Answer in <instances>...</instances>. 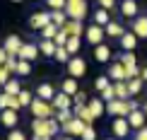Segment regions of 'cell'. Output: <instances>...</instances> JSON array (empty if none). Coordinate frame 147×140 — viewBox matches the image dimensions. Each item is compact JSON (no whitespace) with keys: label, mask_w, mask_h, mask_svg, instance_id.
Returning a JSON list of instances; mask_svg holds the SVG:
<instances>
[{"label":"cell","mask_w":147,"mask_h":140,"mask_svg":"<svg viewBox=\"0 0 147 140\" xmlns=\"http://www.w3.org/2000/svg\"><path fill=\"white\" fill-rule=\"evenodd\" d=\"M84 24L82 22H75V20H68V24L63 27V32L68 34V36H84Z\"/></svg>","instance_id":"cell-20"},{"label":"cell","mask_w":147,"mask_h":140,"mask_svg":"<svg viewBox=\"0 0 147 140\" xmlns=\"http://www.w3.org/2000/svg\"><path fill=\"white\" fill-rule=\"evenodd\" d=\"M72 104V97L65 94V92H58L56 97H53V106H56V111H60V109H70Z\"/></svg>","instance_id":"cell-22"},{"label":"cell","mask_w":147,"mask_h":140,"mask_svg":"<svg viewBox=\"0 0 147 140\" xmlns=\"http://www.w3.org/2000/svg\"><path fill=\"white\" fill-rule=\"evenodd\" d=\"M65 48H68V53H70V56H77V53H80V48H82V39H80V36H70V39H68V44H65Z\"/></svg>","instance_id":"cell-27"},{"label":"cell","mask_w":147,"mask_h":140,"mask_svg":"<svg viewBox=\"0 0 147 140\" xmlns=\"http://www.w3.org/2000/svg\"><path fill=\"white\" fill-rule=\"evenodd\" d=\"M104 29H106V36H113V39H121V36L125 34V29L121 27L118 22H113V20L109 22V24H106V27H104Z\"/></svg>","instance_id":"cell-26"},{"label":"cell","mask_w":147,"mask_h":140,"mask_svg":"<svg viewBox=\"0 0 147 140\" xmlns=\"http://www.w3.org/2000/svg\"><path fill=\"white\" fill-rule=\"evenodd\" d=\"M140 77H142V80L147 82V68H142V72H140Z\"/></svg>","instance_id":"cell-50"},{"label":"cell","mask_w":147,"mask_h":140,"mask_svg":"<svg viewBox=\"0 0 147 140\" xmlns=\"http://www.w3.org/2000/svg\"><path fill=\"white\" fill-rule=\"evenodd\" d=\"M109 58H111V48H109L106 44L94 46V60H99V63H109Z\"/></svg>","instance_id":"cell-23"},{"label":"cell","mask_w":147,"mask_h":140,"mask_svg":"<svg viewBox=\"0 0 147 140\" xmlns=\"http://www.w3.org/2000/svg\"><path fill=\"white\" fill-rule=\"evenodd\" d=\"M68 75L70 77H84L87 75V60L84 58H80V56H72L70 58V63H68Z\"/></svg>","instance_id":"cell-4"},{"label":"cell","mask_w":147,"mask_h":140,"mask_svg":"<svg viewBox=\"0 0 147 140\" xmlns=\"http://www.w3.org/2000/svg\"><path fill=\"white\" fill-rule=\"evenodd\" d=\"M135 140H147V126H145V128H140V131L135 133Z\"/></svg>","instance_id":"cell-46"},{"label":"cell","mask_w":147,"mask_h":140,"mask_svg":"<svg viewBox=\"0 0 147 140\" xmlns=\"http://www.w3.org/2000/svg\"><path fill=\"white\" fill-rule=\"evenodd\" d=\"M121 15L128 17V20H135V17L140 15L138 3H135V0H123V3H121Z\"/></svg>","instance_id":"cell-15"},{"label":"cell","mask_w":147,"mask_h":140,"mask_svg":"<svg viewBox=\"0 0 147 140\" xmlns=\"http://www.w3.org/2000/svg\"><path fill=\"white\" fill-rule=\"evenodd\" d=\"M58 29H60V27H56V24L51 22L46 29H41V36H44V39H48V41H53V39L58 36Z\"/></svg>","instance_id":"cell-34"},{"label":"cell","mask_w":147,"mask_h":140,"mask_svg":"<svg viewBox=\"0 0 147 140\" xmlns=\"http://www.w3.org/2000/svg\"><path fill=\"white\" fill-rule=\"evenodd\" d=\"M109 22H111V17H109V10L99 7V10L94 12V24H99V27H106Z\"/></svg>","instance_id":"cell-28"},{"label":"cell","mask_w":147,"mask_h":140,"mask_svg":"<svg viewBox=\"0 0 147 140\" xmlns=\"http://www.w3.org/2000/svg\"><path fill=\"white\" fill-rule=\"evenodd\" d=\"M142 85H145L142 77H133V80H128V92H130V97H133V94H140Z\"/></svg>","instance_id":"cell-32"},{"label":"cell","mask_w":147,"mask_h":140,"mask_svg":"<svg viewBox=\"0 0 147 140\" xmlns=\"http://www.w3.org/2000/svg\"><path fill=\"white\" fill-rule=\"evenodd\" d=\"M12 3H22V0H12Z\"/></svg>","instance_id":"cell-54"},{"label":"cell","mask_w":147,"mask_h":140,"mask_svg":"<svg viewBox=\"0 0 147 140\" xmlns=\"http://www.w3.org/2000/svg\"><path fill=\"white\" fill-rule=\"evenodd\" d=\"M68 39H70V36L65 34L63 29H58V36H56L53 41H56V46H65V44H68Z\"/></svg>","instance_id":"cell-40"},{"label":"cell","mask_w":147,"mask_h":140,"mask_svg":"<svg viewBox=\"0 0 147 140\" xmlns=\"http://www.w3.org/2000/svg\"><path fill=\"white\" fill-rule=\"evenodd\" d=\"M96 3H99V7H104V10H111L116 5V0H96Z\"/></svg>","instance_id":"cell-45"},{"label":"cell","mask_w":147,"mask_h":140,"mask_svg":"<svg viewBox=\"0 0 147 140\" xmlns=\"http://www.w3.org/2000/svg\"><path fill=\"white\" fill-rule=\"evenodd\" d=\"M87 106H89V111H92V116L94 118H99L106 114V101L101 99V97H94V99H89L87 101Z\"/></svg>","instance_id":"cell-16"},{"label":"cell","mask_w":147,"mask_h":140,"mask_svg":"<svg viewBox=\"0 0 147 140\" xmlns=\"http://www.w3.org/2000/svg\"><path fill=\"white\" fill-rule=\"evenodd\" d=\"M7 58H10V53L5 51V48H0V65H5V63H7Z\"/></svg>","instance_id":"cell-48"},{"label":"cell","mask_w":147,"mask_h":140,"mask_svg":"<svg viewBox=\"0 0 147 140\" xmlns=\"http://www.w3.org/2000/svg\"><path fill=\"white\" fill-rule=\"evenodd\" d=\"M72 111H75V116H77V118H82L87 126H92L94 116H92V111H89V106H87V104H75V109H72Z\"/></svg>","instance_id":"cell-21"},{"label":"cell","mask_w":147,"mask_h":140,"mask_svg":"<svg viewBox=\"0 0 147 140\" xmlns=\"http://www.w3.org/2000/svg\"><path fill=\"white\" fill-rule=\"evenodd\" d=\"M109 77H111L113 82H128V75H125V68H123V63H111L109 65V72H106Z\"/></svg>","instance_id":"cell-11"},{"label":"cell","mask_w":147,"mask_h":140,"mask_svg":"<svg viewBox=\"0 0 147 140\" xmlns=\"http://www.w3.org/2000/svg\"><path fill=\"white\" fill-rule=\"evenodd\" d=\"M51 20H53V24H56V27L63 29L65 24H68L70 17H68V12H65V10H51Z\"/></svg>","instance_id":"cell-25"},{"label":"cell","mask_w":147,"mask_h":140,"mask_svg":"<svg viewBox=\"0 0 147 140\" xmlns=\"http://www.w3.org/2000/svg\"><path fill=\"white\" fill-rule=\"evenodd\" d=\"M36 97L44 101H53V97H56V89H53L51 82H41L39 87H36Z\"/></svg>","instance_id":"cell-17"},{"label":"cell","mask_w":147,"mask_h":140,"mask_svg":"<svg viewBox=\"0 0 147 140\" xmlns=\"http://www.w3.org/2000/svg\"><path fill=\"white\" fill-rule=\"evenodd\" d=\"M84 39H87L92 46H99V44H104V39H106V29L99 27V24H89V27L84 29Z\"/></svg>","instance_id":"cell-3"},{"label":"cell","mask_w":147,"mask_h":140,"mask_svg":"<svg viewBox=\"0 0 147 140\" xmlns=\"http://www.w3.org/2000/svg\"><path fill=\"white\" fill-rule=\"evenodd\" d=\"M65 12H68L70 20L82 22L84 17H87V12H89V5H87V0H68V5H65Z\"/></svg>","instance_id":"cell-2"},{"label":"cell","mask_w":147,"mask_h":140,"mask_svg":"<svg viewBox=\"0 0 147 140\" xmlns=\"http://www.w3.org/2000/svg\"><path fill=\"white\" fill-rule=\"evenodd\" d=\"M56 41H48V39H44V41H41V44H39V53H41V56H48V58H53V56H56Z\"/></svg>","instance_id":"cell-24"},{"label":"cell","mask_w":147,"mask_h":140,"mask_svg":"<svg viewBox=\"0 0 147 140\" xmlns=\"http://www.w3.org/2000/svg\"><path fill=\"white\" fill-rule=\"evenodd\" d=\"M121 63H123V68H125V75H128V80H133V77H140V70L138 68V63H135V53H123L121 56Z\"/></svg>","instance_id":"cell-5"},{"label":"cell","mask_w":147,"mask_h":140,"mask_svg":"<svg viewBox=\"0 0 147 140\" xmlns=\"http://www.w3.org/2000/svg\"><path fill=\"white\" fill-rule=\"evenodd\" d=\"M118 44H121V48H123L125 53H130V51H135V46H138V36L133 34V32H125L118 39Z\"/></svg>","instance_id":"cell-18"},{"label":"cell","mask_w":147,"mask_h":140,"mask_svg":"<svg viewBox=\"0 0 147 140\" xmlns=\"http://www.w3.org/2000/svg\"><path fill=\"white\" fill-rule=\"evenodd\" d=\"M84 128H87V123H84V121L82 118H72V121H68V123H65L63 126V133H65V135H70V138H82V133H84Z\"/></svg>","instance_id":"cell-8"},{"label":"cell","mask_w":147,"mask_h":140,"mask_svg":"<svg viewBox=\"0 0 147 140\" xmlns=\"http://www.w3.org/2000/svg\"><path fill=\"white\" fill-rule=\"evenodd\" d=\"M32 114H34V118H53L56 116V106H53V101H44V99H39V97H36V99L32 101Z\"/></svg>","instance_id":"cell-1"},{"label":"cell","mask_w":147,"mask_h":140,"mask_svg":"<svg viewBox=\"0 0 147 140\" xmlns=\"http://www.w3.org/2000/svg\"><path fill=\"white\" fill-rule=\"evenodd\" d=\"M142 111H145V114H147V101H145V106H142Z\"/></svg>","instance_id":"cell-52"},{"label":"cell","mask_w":147,"mask_h":140,"mask_svg":"<svg viewBox=\"0 0 147 140\" xmlns=\"http://www.w3.org/2000/svg\"><path fill=\"white\" fill-rule=\"evenodd\" d=\"M32 131H34V135H51V123H48V118H32Z\"/></svg>","instance_id":"cell-14"},{"label":"cell","mask_w":147,"mask_h":140,"mask_svg":"<svg viewBox=\"0 0 147 140\" xmlns=\"http://www.w3.org/2000/svg\"><path fill=\"white\" fill-rule=\"evenodd\" d=\"M60 140H72V138H70V135H65V138H60Z\"/></svg>","instance_id":"cell-51"},{"label":"cell","mask_w":147,"mask_h":140,"mask_svg":"<svg viewBox=\"0 0 147 140\" xmlns=\"http://www.w3.org/2000/svg\"><path fill=\"white\" fill-rule=\"evenodd\" d=\"M109 85H111V77H109V75H101V77H96V80H94V89H96V92H104Z\"/></svg>","instance_id":"cell-37"},{"label":"cell","mask_w":147,"mask_h":140,"mask_svg":"<svg viewBox=\"0 0 147 140\" xmlns=\"http://www.w3.org/2000/svg\"><path fill=\"white\" fill-rule=\"evenodd\" d=\"M0 123L12 131L17 123H20V111H15V109H3V111H0Z\"/></svg>","instance_id":"cell-10"},{"label":"cell","mask_w":147,"mask_h":140,"mask_svg":"<svg viewBox=\"0 0 147 140\" xmlns=\"http://www.w3.org/2000/svg\"><path fill=\"white\" fill-rule=\"evenodd\" d=\"M53 58H56L58 63H65V65H68L72 56L68 53V48H65V46H58V48H56V56H53Z\"/></svg>","instance_id":"cell-33"},{"label":"cell","mask_w":147,"mask_h":140,"mask_svg":"<svg viewBox=\"0 0 147 140\" xmlns=\"http://www.w3.org/2000/svg\"><path fill=\"white\" fill-rule=\"evenodd\" d=\"M106 140H118V138H106Z\"/></svg>","instance_id":"cell-53"},{"label":"cell","mask_w":147,"mask_h":140,"mask_svg":"<svg viewBox=\"0 0 147 140\" xmlns=\"http://www.w3.org/2000/svg\"><path fill=\"white\" fill-rule=\"evenodd\" d=\"M72 99H75V104H84V101H87V97H84V92H77Z\"/></svg>","instance_id":"cell-47"},{"label":"cell","mask_w":147,"mask_h":140,"mask_svg":"<svg viewBox=\"0 0 147 140\" xmlns=\"http://www.w3.org/2000/svg\"><path fill=\"white\" fill-rule=\"evenodd\" d=\"M22 46H24V41H22L17 34H10V36H5V44H3V48L10 53L12 58H20V51H22Z\"/></svg>","instance_id":"cell-7"},{"label":"cell","mask_w":147,"mask_h":140,"mask_svg":"<svg viewBox=\"0 0 147 140\" xmlns=\"http://www.w3.org/2000/svg\"><path fill=\"white\" fill-rule=\"evenodd\" d=\"M53 20H51V12H34L32 17H29V27L34 29V32H41V29H46L48 24H51Z\"/></svg>","instance_id":"cell-6"},{"label":"cell","mask_w":147,"mask_h":140,"mask_svg":"<svg viewBox=\"0 0 147 140\" xmlns=\"http://www.w3.org/2000/svg\"><path fill=\"white\" fill-rule=\"evenodd\" d=\"M101 99L106 101V104H109V101H113V99H116V87H113V85H109V87H106V89L101 92Z\"/></svg>","instance_id":"cell-38"},{"label":"cell","mask_w":147,"mask_h":140,"mask_svg":"<svg viewBox=\"0 0 147 140\" xmlns=\"http://www.w3.org/2000/svg\"><path fill=\"white\" fill-rule=\"evenodd\" d=\"M60 89H63L65 94H70V97H75V94L80 92V89H77V80H75V77H68V80L63 82V87H60Z\"/></svg>","instance_id":"cell-30"},{"label":"cell","mask_w":147,"mask_h":140,"mask_svg":"<svg viewBox=\"0 0 147 140\" xmlns=\"http://www.w3.org/2000/svg\"><path fill=\"white\" fill-rule=\"evenodd\" d=\"M58 140H60V138H58Z\"/></svg>","instance_id":"cell-55"},{"label":"cell","mask_w":147,"mask_h":140,"mask_svg":"<svg viewBox=\"0 0 147 140\" xmlns=\"http://www.w3.org/2000/svg\"><path fill=\"white\" fill-rule=\"evenodd\" d=\"M46 5H48L51 10H65L68 0H46Z\"/></svg>","instance_id":"cell-39"},{"label":"cell","mask_w":147,"mask_h":140,"mask_svg":"<svg viewBox=\"0 0 147 140\" xmlns=\"http://www.w3.org/2000/svg\"><path fill=\"white\" fill-rule=\"evenodd\" d=\"M130 32L138 39H147V17L145 15H138L135 20H130Z\"/></svg>","instance_id":"cell-9"},{"label":"cell","mask_w":147,"mask_h":140,"mask_svg":"<svg viewBox=\"0 0 147 140\" xmlns=\"http://www.w3.org/2000/svg\"><path fill=\"white\" fill-rule=\"evenodd\" d=\"M3 92H5V94H15V97H17V94L22 92V87H20V80L10 77V82H7V85H3Z\"/></svg>","instance_id":"cell-29"},{"label":"cell","mask_w":147,"mask_h":140,"mask_svg":"<svg viewBox=\"0 0 147 140\" xmlns=\"http://www.w3.org/2000/svg\"><path fill=\"white\" fill-rule=\"evenodd\" d=\"M7 106H10V94L0 92V111H3V109H7Z\"/></svg>","instance_id":"cell-44"},{"label":"cell","mask_w":147,"mask_h":140,"mask_svg":"<svg viewBox=\"0 0 147 140\" xmlns=\"http://www.w3.org/2000/svg\"><path fill=\"white\" fill-rule=\"evenodd\" d=\"M111 131L116 133V138H118V140L128 138V133H130V123H128V118H113Z\"/></svg>","instance_id":"cell-12"},{"label":"cell","mask_w":147,"mask_h":140,"mask_svg":"<svg viewBox=\"0 0 147 140\" xmlns=\"http://www.w3.org/2000/svg\"><path fill=\"white\" fill-rule=\"evenodd\" d=\"M29 72H32V63H29V60H20V58H17V72H15V75H29Z\"/></svg>","instance_id":"cell-36"},{"label":"cell","mask_w":147,"mask_h":140,"mask_svg":"<svg viewBox=\"0 0 147 140\" xmlns=\"http://www.w3.org/2000/svg\"><path fill=\"white\" fill-rule=\"evenodd\" d=\"M113 87H116V99H130L128 82H113Z\"/></svg>","instance_id":"cell-31"},{"label":"cell","mask_w":147,"mask_h":140,"mask_svg":"<svg viewBox=\"0 0 147 140\" xmlns=\"http://www.w3.org/2000/svg\"><path fill=\"white\" fill-rule=\"evenodd\" d=\"M17 97H20V104H22V106H32V101L36 99V94H32L29 89H22Z\"/></svg>","instance_id":"cell-35"},{"label":"cell","mask_w":147,"mask_h":140,"mask_svg":"<svg viewBox=\"0 0 147 140\" xmlns=\"http://www.w3.org/2000/svg\"><path fill=\"white\" fill-rule=\"evenodd\" d=\"M82 140H96V131L92 128V126H87L84 133H82Z\"/></svg>","instance_id":"cell-43"},{"label":"cell","mask_w":147,"mask_h":140,"mask_svg":"<svg viewBox=\"0 0 147 140\" xmlns=\"http://www.w3.org/2000/svg\"><path fill=\"white\" fill-rule=\"evenodd\" d=\"M32 140H53V138H51V135H34Z\"/></svg>","instance_id":"cell-49"},{"label":"cell","mask_w":147,"mask_h":140,"mask_svg":"<svg viewBox=\"0 0 147 140\" xmlns=\"http://www.w3.org/2000/svg\"><path fill=\"white\" fill-rule=\"evenodd\" d=\"M7 140H27V135H24L22 131H17V128H12V131L7 133Z\"/></svg>","instance_id":"cell-42"},{"label":"cell","mask_w":147,"mask_h":140,"mask_svg":"<svg viewBox=\"0 0 147 140\" xmlns=\"http://www.w3.org/2000/svg\"><path fill=\"white\" fill-rule=\"evenodd\" d=\"M10 75H12V72L5 68V65H0V85H7L10 82Z\"/></svg>","instance_id":"cell-41"},{"label":"cell","mask_w":147,"mask_h":140,"mask_svg":"<svg viewBox=\"0 0 147 140\" xmlns=\"http://www.w3.org/2000/svg\"><path fill=\"white\" fill-rule=\"evenodd\" d=\"M145 116H147V114L142 111V109H133V111L128 114V123H130V128H135V131L145 128Z\"/></svg>","instance_id":"cell-13"},{"label":"cell","mask_w":147,"mask_h":140,"mask_svg":"<svg viewBox=\"0 0 147 140\" xmlns=\"http://www.w3.org/2000/svg\"><path fill=\"white\" fill-rule=\"evenodd\" d=\"M36 58H39V46L36 44H24L22 51H20V60H29V63H32Z\"/></svg>","instance_id":"cell-19"}]
</instances>
